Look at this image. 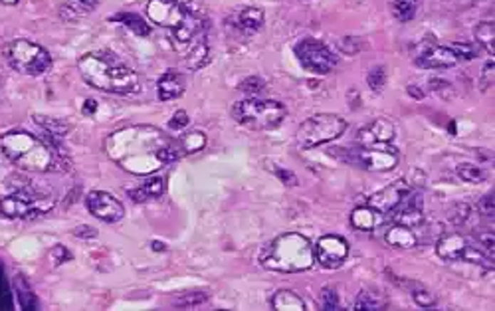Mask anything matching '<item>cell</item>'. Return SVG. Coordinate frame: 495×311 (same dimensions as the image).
I'll list each match as a JSON object with an SVG mask.
<instances>
[{"mask_svg":"<svg viewBox=\"0 0 495 311\" xmlns=\"http://www.w3.org/2000/svg\"><path fill=\"white\" fill-rule=\"evenodd\" d=\"M139 189L143 192V201L157 199V196H161L162 192H165V181H162L161 176H157V174H147L143 184Z\"/></svg>","mask_w":495,"mask_h":311,"instance_id":"obj_30","label":"cell"},{"mask_svg":"<svg viewBox=\"0 0 495 311\" xmlns=\"http://www.w3.org/2000/svg\"><path fill=\"white\" fill-rule=\"evenodd\" d=\"M204 145H207V135L202 133V131H190L189 135H184V137L180 139V147L187 151V153H197V151H200V149H204Z\"/></svg>","mask_w":495,"mask_h":311,"instance_id":"obj_33","label":"cell"},{"mask_svg":"<svg viewBox=\"0 0 495 311\" xmlns=\"http://www.w3.org/2000/svg\"><path fill=\"white\" fill-rule=\"evenodd\" d=\"M438 256L444 260H468L474 264H484L486 260L494 258V254H487L486 250L476 248L469 244V240L462 234H446L436 244Z\"/></svg>","mask_w":495,"mask_h":311,"instance_id":"obj_12","label":"cell"},{"mask_svg":"<svg viewBox=\"0 0 495 311\" xmlns=\"http://www.w3.org/2000/svg\"><path fill=\"white\" fill-rule=\"evenodd\" d=\"M2 4H19L20 0H0Z\"/></svg>","mask_w":495,"mask_h":311,"instance_id":"obj_52","label":"cell"},{"mask_svg":"<svg viewBox=\"0 0 495 311\" xmlns=\"http://www.w3.org/2000/svg\"><path fill=\"white\" fill-rule=\"evenodd\" d=\"M428 90H430L434 95H438L440 100H454V95H456V88H454L450 82L440 80V78H432V80L428 82Z\"/></svg>","mask_w":495,"mask_h":311,"instance_id":"obj_35","label":"cell"},{"mask_svg":"<svg viewBox=\"0 0 495 311\" xmlns=\"http://www.w3.org/2000/svg\"><path fill=\"white\" fill-rule=\"evenodd\" d=\"M396 137L395 123L387 117H378L357 133L359 145H372V143H390Z\"/></svg>","mask_w":495,"mask_h":311,"instance_id":"obj_18","label":"cell"},{"mask_svg":"<svg viewBox=\"0 0 495 311\" xmlns=\"http://www.w3.org/2000/svg\"><path fill=\"white\" fill-rule=\"evenodd\" d=\"M105 151L113 163L131 174H153L180 157L179 147L151 125H133L111 133Z\"/></svg>","mask_w":495,"mask_h":311,"instance_id":"obj_1","label":"cell"},{"mask_svg":"<svg viewBox=\"0 0 495 311\" xmlns=\"http://www.w3.org/2000/svg\"><path fill=\"white\" fill-rule=\"evenodd\" d=\"M422 194L420 191H415L410 189V192L406 194L402 202L396 206L395 211L388 212L387 216H390L392 222L396 224H405V226H410V228H416V226H422L424 224V209H422Z\"/></svg>","mask_w":495,"mask_h":311,"instance_id":"obj_16","label":"cell"},{"mask_svg":"<svg viewBox=\"0 0 495 311\" xmlns=\"http://www.w3.org/2000/svg\"><path fill=\"white\" fill-rule=\"evenodd\" d=\"M81 4H85V6H90V9H93L95 4H98L99 0H80Z\"/></svg>","mask_w":495,"mask_h":311,"instance_id":"obj_50","label":"cell"},{"mask_svg":"<svg viewBox=\"0 0 495 311\" xmlns=\"http://www.w3.org/2000/svg\"><path fill=\"white\" fill-rule=\"evenodd\" d=\"M153 250H165V244H161V242H153Z\"/></svg>","mask_w":495,"mask_h":311,"instance_id":"obj_51","label":"cell"},{"mask_svg":"<svg viewBox=\"0 0 495 311\" xmlns=\"http://www.w3.org/2000/svg\"><path fill=\"white\" fill-rule=\"evenodd\" d=\"M238 90L246 93V95H260V93L266 92V82H264L261 78L250 75V78H246V80L238 85Z\"/></svg>","mask_w":495,"mask_h":311,"instance_id":"obj_39","label":"cell"},{"mask_svg":"<svg viewBox=\"0 0 495 311\" xmlns=\"http://www.w3.org/2000/svg\"><path fill=\"white\" fill-rule=\"evenodd\" d=\"M271 307L276 311H306V303L297 293L289 292V290H279L271 297Z\"/></svg>","mask_w":495,"mask_h":311,"instance_id":"obj_24","label":"cell"},{"mask_svg":"<svg viewBox=\"0 0 495 311\" xmlns=\"http://www.w3.org/2000/svg\"><path fill=\"white\" fill-rule=\"evenodd\" d=\"M260 262L266 270L271 272H281V274L306 272L316 264L313 244L303 234L286 232L264 248Z\"/></svg>","mask_w":495,"mask_h":311,"instance_id":"obj_4","label":"cell"},{"mask_svg":"<svg viewBox=\"0 0 495 311\" xmlns=\"http://www.w3.org/2000/svg\"><path fill=\"white\" fill-rule=\"evenodd\" d=\"M416 10L418 0H392V12L400 22H410L416 16Z\"/></svg>","mask_w":495,"mask_h":311,"instance_id":"obj_29","label":"cell"},{"mask_svg":"<svg viewBox=\"0 0 495 311\" xmlns=\"http://www.w3.org/2000/svg\"><path fill=\"white\" fill-rule=\"evenodd\" d=\"M385 242L388 246L400 248V250H410L418 244V234L415 232V228L410 226H405V224H392L390 228L385 232Z\"/></svg>","mask_w":495,"mask_h":311,"instance_id":"obj_20","label":"cell"},{"mask_svg":"<svg viewBox=\"0 0 495 311\" xmlns=\"http://www.w3.org/2000/svg\"><path fill=\"white\" fill-rule=\"evenodd\" d=\"M73 234H75V236H80V238L90 240V238H95V236H98V230L90 228V226H80V228L73 230Z\"/></svg>","mask_w":495,"mask_h":311,"instance_id":"obj_47","label":"cell"},{"mask_svg":"<svg viewBox=\"0 0 495 311\" xmlns=\"http://www.w3.org/2000/svg\"><path fill=\"white\" fill-rule=\"evenodd\" d=\"M50 258H52V262H54V265H60L63 264V262H68V260H72V254H70V250L63 246H54L52 250H50Z\"/></svg>","mask_w":495,"mask_h":311,"instance_id":"obj_44","label":"cell"},{"mask_svg":"<svg viewBox=\"0 0 495 311\" xmlns=\"http://www.w3.org/2000/svg\"><path fill=\"white\" fill-rule=\"evenodd\" d=\"M313 254L323 268L337 270L349 258V242L339 234H327V236H321L317 240V244L313 246Z\"/></svg>","mask_w":495,"mask_h":311,"instance_id":"obj_13","label":"cell"},{"mask_svg":"<svg viewBox=\"0 0 495 311\" xmlns=\"http://www.w3.org/2000/svg\"><path fill=\"white\" fill-rule=\"evenodd\" d=\"M476 209L479 214H484L487 218H494V192H491V194H486L484 199H479Z\"/></svg>","mask_w":495,"mask_h":311,"instance_id":"obj_43","label":"cell"},{"mask_svg":"<svg viewBox=\"0 0 495 311\" xmlns=\"http://www.w3.org/2000/svg\"><path fill=\"white\" fill-rule=\"evenodd\" d=\"M337 48H339V52H341V54L355 56V54H359L360 50L365 48V40L357 36H345L337 42Z\"/></svg>","mask_w":495,"mask_h":311,"instance_id":"obj_37","label":"cell"},{"mask_svg":"<svg viewBox=\"0 0 495 311\" xmlns=\"http://www.w3.org/2000/svg\"><path fill=\"white\" fill-rule=\"evenodd\" d=\"M296 56L307 72L317 75L329 73L339 64V58L333 54V50H329L323 42H317L313 38L301 40L296 46Z\"/></svg>","mask_w":495,"mask_h":311,"instance_id":"obj_11","label":"cell"},{"mask_svg":"<svg viewBox=\"0 0 495 311\" xmlns=\"http://www.w3.org/2000/svg\"><path fill=\"white\" fill-rule=\"evenodd\" d=\"M494 70H495V62L494 58L487 60L484 64V70H481V75H479V90L486 93L489 92V88H494Z\"/></svg>","mask_w":495,"mask_h":311,"instance_id":"obj_41","label":"cell"},{"mask_svg":"<svg viewBox=\"0 0 495 311\" xmlns=\"http://www.w3.org/2000/svg\"><path fill=\"white\" fill-rule=\"evenodd\" d=\"M85 206L91 216L108 224H115L125 216V206L113 194L105 191H91L85 199Z\"/></svg>","mask_w":495,"mask_h":311,"instance_id":"obj_14","label":"cell"},{"mask_svg":"<svg viewBox=\"0 0 495 311\" xmlns=\"http://www.w3.org/2000/svg\"><path fill=\"white\" fill-rule=\"evenodd\" d=\"M113 20H118V22H121V24H125L131 32H135L137 36H149V34H151V28H149V24H147L143 16H139V14H133V12H123V14H118Z\"/></svg>","mask_w":495,"mask_h":311,"instance_id":"obj_27","label":"cell"},{"mask_svg":"<svg viewBox=\"0 0 495 311\" xmlns=\"http://www.w3.org/2000/svg\"><path fill=\"white\" fill-rule=\"evenodd\" d=\"M415 64L418 68H424V70H444V68H454L456 64H459V60L452 52L450 46L424 42L422 46L416 48Z\"/></svg>","mask_w":495,"mask_h":311,"instance_id":"obj_15","label":"cell"},{"mask_svg":"<svg viewBox=\"0 0 495 311\" xmlns=\"http://www.w3.org/2000/svg\"><path fill=\"white\" fill-rule=\"evenodd\" d=\"M208 62H210V46H208L207 38L200 36L194 40V46L190 48V52L184 58V65L192 72H197L200 68H204Z\"/></svg>","mask_w":495,"mask_h":311,"instance_id":"obj_22","label":"cell"},{"mask_svg":"<svg viewBox=\"0 0 495 311\" xmlns=\"http://www.w3.org/2000/svg\"><path fill=\"white\" fill-rule=\"evenodd\" d=\"M208 300H210V295L207 292H184L172 297V305L174 307H198V305L207 303Z\"/></svg>","mask_w":495,"mask_h":311,"instance_id":"obj_28","label":"cell"},{"mask_svg":"<svg viewBox=\"0 0 495 311\" xmlns=\"http://www.w3.org/2000/svg\"><path fill=\"white\" fill-rule=\"evenodd\" d=\"M34 121L38 123V127H42L44 131H48V135L52 137H62L68 133V125L60 120H54V117H46V115H34Z\"/></svg>","mask_w":495,"mask_h":311,"instance_id":"obj_32","label":"cell"},{"mask_svg":"<svg viewBox=\"0 0 495 311\" xmlns=\"http://www.w3.org/2000/svg\"><path fill=\"white\" fill-rule=\"evenodd\" d=\"M410 184L406 183V181H396V183L388 184V186H385L382 191L375 192L372 196L369 199V204L370 209H375L377 212H380V214H388V212H392L402 202V199H405L406 194L410 192Z\"/></svg>","mask_w":495,"mask_h":311,"instance_id":"obj_17","label":"cell"},{"mask_svg":"<svg viewBox=\"0 0 495 311\" xmlns=\"http://www.w3.org/2000/svg\"><path fill=\"white\" fill-rule=\"evenodd\" d=\"M230 113L236 123L254 131L276 129L288 117V110L283 103L276 100H261V97H246L236 101Z\"/></svg>","mask_w":495,"mask_h":311,"instance_id":"obj_7","label":"cell"},{"mask_svg":"<svg viewBox=\"0 0 495 311\" xmlns=\"http://www.w3.org/2000/svg\"><path fill=\"white\" fill-rule=\"evenodd\" d=\"M321 310H339V293H337L333 285H325L323 290H321Z\"/></svg>","mask_w":495,"mask_h":311,"instance_id":"obj_40","label":"cell"},{"mask_svg":"<svg viewBox=\"0 0 495 311\" xmlns=\"http://www.w3.org/2000/svg\"><path fill=\"white\" fill-rule=\"evenodd\" d=\"M341 153L345 163L357 165L365 171L372 173H382V171H392L398 165V151L390 143H372V145H357L347 149V151H337Z\"/></svg>","mask_w":495,"mask_h":311,"instance_id":"obj_10","label":"cell"},{"mask_svg":"<svg viewBox=\"0 0 495 311\" xmlns=\"http://www.w3.org/2000/svg\"><path fill=\"white\" fill-rule=\"evenodd\" d=\"M236 24L246 34L260 32L261 26H264V10L256 9V6H248V9L240 10V14L236 16Z\"/></svg>","mask_w":495,"mask_h":311,"instance_id":"obj_23","label":"cell"},{"mask_svg":"<svg viewBox=\"0 0 495 311\" xmlns=\"http://www.w3.org/2000/svg\"><path fill=\"white\" fill-rule=\"evenodd\" d=\"M345 131H347V121L343 117L335 113H317L299 125L296 137L301 149H316L323 143H331L339 139Z\"/></svg>","mask_w":495,"mask_h":311,"instance_id":"obj_9","label":"cell"},{"mask_svg":"<svg viewBox=\"0 0 495 311\" xmlns=\"http://www.w3.org/2000/svg\"><path fill=\"white\" fill-rule=\"evenodd\" d=\"M367 83H369V88L375 93L382 92L385 85H387V70H385V65H375V68L367 73Z\"/></svg>","mask_w":495,"mask_h":311,"instance_id":"obj_36","label":"cell"},{"mask_svg":"<svg viewBox=\"0 0 495 311\" xmlns=\"http://www.w3.org/2000/svg\"><path fill=\"white\" fill-rule=\"evenodd\" d=\"M406 92L410 93V97H415V100L418 101L424 100V92L420 90V88H416V85H408V88H406Z\"/></svg>","mask_w":495,"mask_h":311,"instance_id":"obj_48","label":"cell"},{"mask_svg":"<svg viewBox=\"0 0 495 311\" xmlns=\"http://www.w3.org/2000/svg\"><path fill=\"white\" fill-rule=\"evenodd\" d=\"M83 111H85V115H93V113L98 111V101H95V100H88V101H85V105H83Z\"/></svg>","mask_w":495,"mask_h":311,"instance_id":"obj_49","label":"cell"},{"mask_svg":"<svg viewBox=\"0 0 495 311\" xmlns=\"http://www.w3.org/2000/svg\"><path fill=\"white\" fill-rule=\"evenodd\" d=\"M184 90H187V80L177 70L165 72L159 78V82H157V93H159V100L161 101L177 100V97H180L184 93Z\"/></svg>","mask_w":495,"mask_h":311,"instance_id":"obj_19","label":"cell"},{"mask_svg":"<svg viewBox=\"0 0 495 311\" xmlns=\"http://www.w3.org/2000/svg\"><path fill=\"white\" fill-rule=\"evenodd\" d=\"M83 82L95 88L99 92L118 93V95H131L139 92L141 82L139 75L129 65L115 60L108 54H85L78 62Z\"/></svg>","mask_w":495,"mask_h":311,"instance_id":"obj_2","label":"cell"},{"mask_svg":"<svg viewBox=\"0 0 495 311\" xmlns=\"http://www.w3.org/2000/svg\"><path fill=\"white\" fill-rule=\"evenodd\" d=\"M0 151L10 163L26 173L42 174L56 169V153L52 145L24 129H12L0 135Z\"/></svg>","mask_w":495,"mask_h":311,"instance_id":"obj_3","label":"cell"},{"mask_svg":"<svg viewBox=\"0 0 495 311\" xmlns=\"http://www.w3.org/2000/svg\"><path fill=\"white\" fill-rule=\"evenodd\" d=\"M276 173H278L279 179H281L286 184H289V186L297 184V176L291 173V171H286V169H276Z\"/></svg>","mask_w":495,"mask_h":311,"instance_id":"obj_46","label":"cell"},{"mask_svg":"<svg viewBox=\"0 0 495 311\" xmlns=\"http://www.w3.org/2000/svg\"><path fill=\"white\" fill-rule=\"evenodd\" d=\"M408 290H410L415 302L418 303L420 307H434V305H436V295H434L426 285L418 284V282H408Z\"/></svg>","mask_w":495,"mask_h":311,"instance_id":"obj_31","label":"cell"},{"mask_svg":"<svg viewBox=\"0 0 495 311\" xmlns=\"http://www.w3.org/2000/svg\"><path fill=\"white\" fill-rule=\"evenodd\" d=\"M4 56L12 70L32 78L42 75L52 68V56L48 54V50L30 40H12L4 48Z\"/></svg>","mask_w":495,"mask_h":311,"instance_id":"obj_8","label":"cell"},{"mask_svg":"<svg viewBox=\"0 0 495 311\" xmlns=\"http://www.w3.org/2000/svg\"><path fill=\"white\" fill-rule=\"evenodd\" d=\"M56 196L50 189L24 183L0 199V214L10 220H34L54 209Z\"/></svg>","mask_w":495,"mask_h":311,"instance_id":"obj_6","label":"cell"},{"mask_svg":"<svg viewBox=\"0 0 495 311\" xmlns=\"http://www.w3.org/2000/svg\"><path fill=\"white\" fill-rule=\"evenodd\" d=\"M147 16L157 26L171 30L179 44L194 42L204 28V22L184 9L180 0H149Z\"/></svg>","mask_w":495,"mask_h":311,"instance_id":"obj_5","label":"cell"},{"mask_svg":"<svg viewBox=\"0 0 495 311\" xmlns=\"http://www.w3.org/2000/svg\"><path fill=\"white\" fill-rule=\"evenodd\" d=\"M456 173H458L459 179H462V181H466V183H484V181H486V174H484V171H481L479 167L469 165V163H462V165H458Z\"/></svg>","mask_w":495,"mask_h":311,"instance_id":"obj_34","label":"cell"},{"mask_svg":"<svg viewBox=\"0 0 495 311\" xmlns=\"http://www.w3.org/2000/svg\"><path fill=\"white\" fill-rule=\"evenodd\" d=\"M385 307H387V297L377 290H363L355 302V310L360 311H378L385 310Z\"/></svg>","mask_w":495,"mask_h":311,"instance_id":"obj_25","label":"cell"},{"mask_svg":"<svg viewBox=\"0 0 495 311\" xmlns=\"http://www.w3.org/2000/svg\"><path fill=\"white\" fill-rule=\"evenodd\" d=\"M169 127L174 129V131H180V129L189 127V115H187V111L184 110L174 111V115H172L171 121H169Z\"/></svg>","mask_w":495,"mask_h":311,"instance_id":"obj_45","label":"cell"},{"mask_svg":"<svg viewBox=\"0 0 495 311\" xmlns=\"http://www.w3.org/2000/svg\"><path fill=\"white\" fill-rule=\"evenodd\" d=\"M474 36H476L477 44L484 48V50H487V52L491 54V58H494V54H495V24H494V20H491V22H489V20L479 22V24L474 28Z\"/></svg>","mask_w":495,"mask_h":311,"instance_id":"obj_26","label":"cell"},{"mask_svg":"<svg viewBox=\"0 0 495 311\" xmlns=\"http://www.w3.org/2000/svg\"><path fill=\"white\" fill-rule=\"evenodd\" d=\"M450 50L456 54L459 62H469V60H476L479 56V50L471 44H464V42H456V44H450Z\"/></svg>","mask_w":495,"mask_h":311,"instance_id":"obj_38","label":"cell"},{"mask_svg":"<svg viewBox=\"0 0 495 311\" xmlns=\"http://www.w3.org/2000/svg\"><path fill=\"white\" fill-rule=\"evenodd\" d=\"M469 214H471V209H469V204H466V202H459V204H454V209L450 211V222H454V224H466L469 218Z\"/></svg>","mask_w":495,"mask_h":311,"instance_id":"obj_42","label":"cell"},{"mask_svg":"<svg viewBox=\"0 0 495 311\" xmlns=\"http://www.w3.org/2000/svg\"><path fill=\"white\" fill-rule=\"evenodd\" d=\"M380 216H382V214L375 211V209H370L369 204H367V206H357V209H353L351 212L353 228L360 230V232H372V230L377 228L378 224L382 222Z\"/></svg>","mask_w":495,"mask_h":311,"instance_id":"obj_21","label":"cell"}]
</instances>
